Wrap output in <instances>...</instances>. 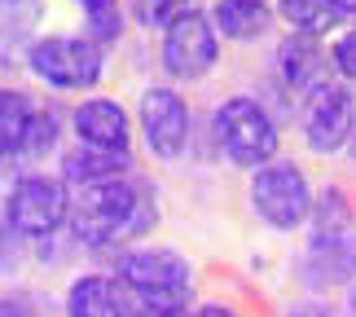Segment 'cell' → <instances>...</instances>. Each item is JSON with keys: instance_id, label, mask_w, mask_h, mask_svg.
Masks as SVG:
<instances>
[{"instance_id": "1", "label": "cell", "mask_w": 356, "mask_h": 317, "mask_svg": "<svg viewBox=\"0 0 356 317\" xmlns=\"http://www.w3.org/2000/svg\"><path fill=\"white\" fill-rule=\"evenodd\" d=\"M159 225V194L145 176L123 172L115 181L75 190L71 208V238L88 256H115L123 247L141 242Z\"/></svg>"}, {"instance_id": "2", "label": "cell", "mask_w": 356, "mask_h": 317, "mask_svg": "<svg viewBox=\"0 0 356 317\" xmlns=\"http://www.w3.org/2000/svg\"><path fill=\"white\" fill-rule=\"evenodd\" d=\"M295 273L312 295H334L356 282V203L348 190L325 185L317 194L308 216V247Z\"/></svg>"}, {"instance_id": "3", "label": "cell", "mask_w": 356, "mask_h": 317, "mask_svg": "<svg viewBox=\"0 0 356 317\" xmlns=\"http://www.w3.org/2000/svg\"><path fill=\"white\" fill-rule=\"evenodd\" d=\"M75 190L62 172H22L0 199V220L26 242H49L71 225Z\"/></svg>"}, {"instance_id": "4", "label": "cell", "mask_w": 356, "mask_h": 317, "mask_svg": "<svg viewBox=\"0 0 356 317\" xmlns=\"http://www.w3.org/2000/svg\"><path fill=\"white\" fill-rule=\"evenodd\" d=\"M111 273L141 304L194 309V265L176 247H123L111 256Z\"/></svg>"}, {"instance_id": "5", "label": "cell", "mask_w": 356, "mask_h": 317, "mask_svg": "<svg viewBox=\"0 0 356 317\" xmlns=\"http://www.w3.org/2000/svg\"><path fill=\"white\" fill-rule=\"evenodd\" d=\"M216 146H220V155L234 163V168L255 172V168H264V163L277 159L282 132H277V123H273L268 106L259 98L234 93V98H225L216 106Z\"/></svg>"}, {"instance_id": "6", "label": "cell", "mask_w": 356, "mask_h": 317, "mask_svg": "<svg viewBox=\"0 0 356 317\" xmlns=\"http://www.w3.org/2000/svg\"><path fill=\"white\" fill-rule=\"evenodd\" d=\"M246 203H251V216L264 229L277 233H295L299 225H308L312 203H317V190H312L308 172L291 159H273L264 168L251 172L246 181Z\"/></svg>"}, {"instance_id": "7", "label": "cell", "mask_w": 356, "mask_h": 317, "mask_svg": "<svg viewBox=\"0 0 356 317\" xmlns=\"http://www.w3.org/2000/svg\"><path fill=\"white\" fill-rule=\"evenodd\" d=\"M22 62L53 93H92L106 75V49L92 36H66V31L40 36Z\"/></svg>"}, {"instance_id": "8", "label": "cell", "mask_w": 356, "mask_h": 317, "mask_svg": "<svg viewBox=\"0 0 356 317\" xmlns=\"http://www.w3.org/2000/svg\"><path fill=\"white\" fill-rule=\"evenodd\" d=\"M220 31H216V18L207 9H176L172 22L163 26V45H159V58H163V71L172 79H207L220 62Z\"/></svg>"}, {"instance_id": "9", "label": "cell", "mask_w": 356, "mask_h": 317, "mask_svg": "<svg viewBox=\"0 0 356 317\" xmlns=\"http://www.w3.org/2000/svg\"><path fill=\"white\" fill-rule=\"evenodd\" d=\"M299 128H304V146L312 155H343L356 137V93L348 79L330 75L317 88H308L299 106Z\"/></svg>"}, {"instance_id": "10", "label": "cell", "mask_w": 356, "mask_h": 317, "mask_svg": "<svg viewBox=\"0 0 356 317\" xmlns=\"http://www.w3.org/2000/svg\"><path fill=\"white\" fill-rule=\"evenodd\" d=\"M136 128L154 159H181L189 132H194V115L176 88H145L141 106H136Z\"/></svg>"}, {"instance_id": "11", "label": "cell", "mask_w": 356, "mask_h": 317, "mask_svg": "<svg viewBox=\"0 0 356 317\" xmlns=\"http://www.w3.org/2000/svg\"><path fill=\"white\" fill-rule=\"evenodd\" d=\"M128 309H132V291L111 269H84L62 291L66 317H128Z\"/></svg>"}, {"instance_id": "12", "label": "cell", "mask_w": 356, "mask_h": 317, "mask_svg": "<svg viewBox=\"0 0 356 317\" xmlns=\"http://www.w3.org/2000/svg\"><path fill=\"white\" fill-rule=\"evenodd\" d=\"M71 132L84 146L128 150L132 146V115L115 98H84V102L71 106Z\"/></svg>"}, {"instance_id": "13", "label": "cell", "mask_w": 356, "mask_h": 317, "mask_svg": "<svg viewBox=\"0 0 356 317\" xmlns=\"http://www.w3.org/2000/svg\"><path fill=\"white\" fill-rule=\"evenodd\" d=\"M321 36H304V31H291L277 45V75L282 84H291L299 98H304L308 88H317L321 79H330V49L317 45Z\"/></svg>"}, {"instance_id": "14", "label": "cell", "mask_w": 356, "mask_h": 317, "mask_svg": "<svg viewBox=\"0 0 356 317\" xmlns=\"http://www.w3.org/2000/svg\"><path fill=\"white\" fill-rule=\"evenodd\" d=\"M58 172L71 181V190L115 181V176H123V172H136L132 168V146L128 150H111V146H84V141H79L75 150H66V155H62Z\"/></svg>"}, {"instance_id": "15", "label": "cell", "mask_w": 356, "mask_h": 317, "mask_svg": "<svg viewBox=\"0 0 356 317\" xmlns=\"http://www.w3.org/2000/svg\"><path fill=\"white\" fill-rule=\"evenodd\" d=\"M40 119V102L22 88H0V163L31 155V132Z\"/></svg>"}, {"instance_id": "16", "label": "cell", "mask_w": 356, "mask_h": 317, "mask_svg": "<svg viewBox=\"0 0 356 317\" xmlns=\"http://www.w3.org/2000/svg\"><path fill=\"white\" fill-rule=\"evenodd\" d=\"M44 5L40 0H0V62L26 58V49L35 45Z\"/></svg>"}, {"instance_id": "17", "label": "cell", "mask_w": 356, "mask_h": 317, "mask_svg": "<svg viewBox=\"0 0 356 317\" xmlns=\"http://www.w3.org/2000/svg\"><path fill=\"white\" fill-rule=\"evenodd\" d=\"M211 18H216V31L234 45H251L268 31L273 22V9L264 0H216L211 5Z\"/></svg>"}, {"instance_id": "18", "label": "cell", "mask_w": 356, "mask_h": 317, "mask_svg": "<svg viewBox=\"0 0 356 317\" xmlns=\"http://www.w3.org/2000/svg\"><path fill=\"white\" fill-rule=\"evenodd\" d=\"M277 18L291 31L330 36L334 26L348 22V13H343V0H277Z\"/></svg>"}, {"instance_id": "19", "label": "cell", "mask_w": 356, "mask_h": 317, "mask_svg": "<svg viewBox=\"0 0 356 317\" xmlns=\"http://www.w3.org/2000/svg\"><path fill=\"white\" fill-rule=\"evenodd\" d=\"M62 123H71V115L62 119L58 106H40V119H35V132H31V155H49L62 137Z\"/></svg>"}, {"instance_id": "20", "label": "cell", "mask_w": 356, "mask_h": 317, "mask_svg": "<svg viewBox=\"0 0 356 317\" xmlns=\"http://www.w3.org/2000/svg\"><path fill=\"white\" fill-rule=\"evenodd\" d=\"M84 26H88V36L97 40L102 49H111L115 40L123 36V13H119V5H111V9H92V13H84Z\"/></svg>"}, {"instance_id": "21", "label": "cell", "mask_w": 356, "mask_h": 317, "mask_svg": "<svg viewBox=\"0 0 356 317\" xmlns=\"http://www.w3.org/2000/svg\"><path fill=\"white\" fill-rule=\"evenodd\" d=\"M330 62H334V71L339 79H348V84H356V22L348 26L343 36L330 45Z\"/></svg>"}, {"instance_id": "22", "label": "cell", "mask_w": 356, "mask_h": 317, "mask_svg": "<svg viewBox=\"0 0 356 317\" xmlns=\"http://www.w3.org/2000/svg\"><path fill=\"white\" fill-rule=\"evenodd\" d=\"M132 5V18L141 26H168L176 9H185L181 0H128Z\"/></svg>"}, {"instance_id": "23", "label": "cell", "mask_w": 356, "mask_h": 317, "mask_svg": "<svg viewBox=\"0 0 356 317\" xmlns=\"http://www.w3.org/2000/svg\"><path fill=\"white\" fill-rule=\"evenodd\" d=\"M286 317H352L348 304L339 309L334 300H325V295H308V300H299V304L286 309Z\"/></svg>"}, {"instance_id": "24", "label": "cell", "mask_w": 356, "mask_h": 317, "mask_svg": "<svg viewBox=\"0 0 356 317\" xmlns=\"http://www.w3.org/2000/svg\"><path fill=\"white\" fill-rule=\"evenodd\" d=\"M128 317H189V309H163V304H141V300H132Z\"/></svg>"}, {"instance_id": "25", "label": "cell", "mask_w": 356, "mask_h": 317, "mask_svg": "<svg viewBox=\"0 0 356 317\" xmlns=\"http://www.w3.org/2000/svg\"><path fill=\"white\" fill-rule=\"evenodd\" d=\"M189 317H242L234 304H220V300H207V304H194Z\"/></svg>"}, {"instance_id": "26", "label": "cell", "mask_w": 356, "mask_h": 317, "mask_svg": "<svg viewBox=\"0 0 356 317\" xmlns=\"http://www.w3.org/2000/svg\"><path fill=\"white\" fill-rule=\"evenodd\" d=\"M0 317H31V309L18 295H0Z\"/></svg>"}, {"instance_id": "27", "label": "cell", "mask_w": 356, "mask_h": 317, "mask_svg": "<svg viewBox=\"0 0 356 317\" xmlns=\"http://www.w3.org/2000/svg\"><path fill=\"white\" fill-rule=\"evenodd\" d=\"M84 13H92V9H111V5H119V0H75Z\"/></svg>"}, {"instance_id": "28", "label": "cell", "mask_w": 356, "mask_h": 317, "mask_svg": "<svg viewBox=\"0 0 356 317\" xmlns=\"http://www.w3.org/2000/svg\"><path fill=\"white\" fill-rule=\"evenodd\" d=\"M348 313H352V317H356V282H352V286H348Z\"/></svg>"}, {"instance_id": "29", "label": "cell", "mask_w": 356, "mask_h": 317, "mask_svg": "<svg viewBox=\"0 0 356 317\" xmlns=\"http://www.w3.org/2000/svg\"><path fill=\"white\" fill-rule=\"evenodd\" d=\"M343 13H348V22H356V0H343Z\"/></svg>"}, {"instance_id": "30", "label": "cell", "mask_w": 356, "mask_h": 317, "mask_svg": "<svg viewBox=\"0 0 356 317\" xmlns=\"http://www.w3.org/2000/svg\"><path fill=\"white\" fill-rule=\"evenodd\" d=\"M348 150H352V168H356V137H352V146H348Z\"/></svg>"}]
</instances>
